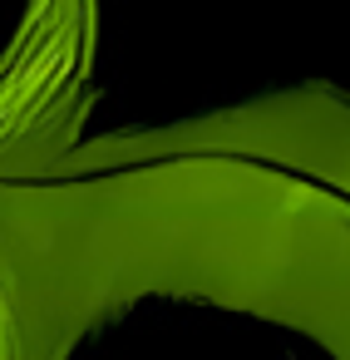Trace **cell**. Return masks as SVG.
Wrapping results in <instances>:
<instances>
[]
</instances>
